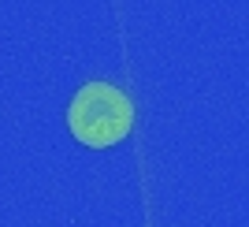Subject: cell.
<instances>
[{"label": "cell", "mask_w": 249, "mask_h": 227, "mask_svg": "<svg viewBox=\"0 0 249 227\" xmlns=\"http://www.w3.org/2000/svg\"><path fill=\"white\" fill-rule=\"evenodd\" d=\"M67 123L71 134L82 145H115L126 138L134 123V108L126 101V93L112 82H89L74 93L71 108H67Z\"/></svg>", "instance_id": "obj_1"}]
</instances>
